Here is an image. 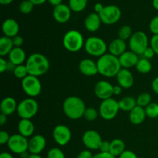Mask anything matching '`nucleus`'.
Returning <instances> with one entry per match:
<instances>
[{"instance_id": "nucleus-1", "label": "nucleus", "mask_w": 158, "mask_h": 158, "mask_svg": "<svg viewBox=\"0 0 158 158\" xmlns=\"http://www.w3.org/2000/svg\"><path fill=\"white\" fill-rule=\"evenodd\" d=\"M97 64L99 73L107 78L117 77L122 69L118 57L110 53H106L100 56L97 61Z\"/></svg>"}, {"instance_id": "nucleus-2", "label": "nucleus", "mask_w": 158, "mask_h": 158, "mask_svg": "<svg viewBox=\"0 0 158 158\" xmlns=\"http://www.w3.org/2000/svg\"><path fill=\"white\" fill-rule=\"evenodd\" d=\"M26 66L29 75L41 77L48 72L49 69V61L46 56L42 53H32L26 60Z\"/></svg>"}, {"instance_id": "nucleus-3", "label": "nucleus", "mask_w": 158, "mask_h": 158, "mask_svg": "<svg viewBox=\"0 0 158 158\" xmlns=\"http://www.w3.org/2000/svg\"><path fill=\"white\" fill-rule=\"evenodd\" d=\"M86 109L84 101L77 96L68 97L63 102V112L70 120H79L83 117Z\"/></svg>"}, {"instance_id": "nucleus-4", "label": "nucleus", "mask_w": 158, "mask_h": 158, "mask_svg": "<svg viewBox=\"0 0 158 158\" xmlns=\"http://www.w3.org/2000/svg\"><path fill=\"white\" fill-rule=\"evenodd\" d=\"M63 44L65 49L69 52H77L84 46V38L80 32L71 29L66 32L63 36Z\"/></svg>"}, {"instance_id": "nucleus-5", "label": "nucleus", "mask_w": 158, "mask_h": 158, "mask_svg": "<svg viewBox=\"0 0 158 158\" xmlns=\"http://www.w3.org/2000/svg\"><path fill=\"white\" fill-rule=\"evenodd\" d=\"M84 48L89 55L100 58L106 54L108 46L103 39L97 36H91L85 41Z\"/></svg>"}, {"instance_id": "nucleus-6", "label": "nucleus", "mask_w": 158, "mask_h": 158, "mask_svg": "<svg viewBox=\"0 0 158 158\" xmlns=\"http://www.w3.org/2000/svg\"><path fill=\"white\" fill-rule=\"evenodd\" d=\"M38 110V102L33 98H26L19 103L16 112L21 119L31 120L36 115Z\"/></svg>"}, {"instance_id": "nucleus-7", "label": "nucleus", "mask_w": 158, "mask_h": 158, "mask_svg": "<svg viewBox=\"0 0 158 158\" xmlns=\"http://www.w3.org/2000/svg\"><path fill=\"white\" fill-rule=\"evenodd\" d=\"M148 44L149 41L148 35L142 31H137L133 33L132 36L129 40L130 49L138 56L143 55L144 51L149 47Z\"/></svg>"}, {"instance_id": "nucleus-8", "label": "nucleus", "mask_w": 158, "mask_h": 158, "mask_svg": "<svg viewBox=\"0 0 158 158\" xmlns=\"http://www.w3.org/2000/svg\"><path fill=\"white\" fill-rule=\"evenodd\" d=\"M119 110V103L114 98L102 100L99 107L100 116L105 120H111L115 118Z\"/></svg>"}, {"instance_id": "nucleus-9", "label": "nucleus", "mask_w": 158, "mask_h": 158, "mask_svg": "<svg viewBox=\"0 0 158 158\" xmlns=\"http://www.w3.org/2000/svg\"><path fill=\"white\" fill-rule=\"evenodd\" d=\"M22 88L30 98L38 97L42 91V83L37 77L28 75L22 80Z\"/></svg>"}, {"instance_id": "nucleus-10", "label": "nucleus", "mask_w": 158, "mask_h": 158, "mask_svg": "<svg viewBox=\"0 0 158 158\" xmlns=\"http://www.w3.org/2000/svg\"><path fill=\"white\" fill-rule=\"evenodd\" d=\"M102 23L106 25H113L120 20L121 11L120 8L114 5L104 6L103 11L99 14Z\"/></svg>"}, {"instance_id": "nucleus-11", "label": "nucleus", "mask_w": 158, "mask_h": 158, "mask_svg": "<svg viewBox=\"0 0 158 158\" xmlns=\"http://www.w3.org/2000/svg\"><path fill=\"white\" fill-rule=\"evenodd\" d=\"M9 149L12 153L16 154H22L28 151L29 140L21 134H13L11 136L7 143Z\"/></svg>"}, {"instance_id": "nucleus-12", "label": "nucleus", "mask_w": 158, "mask_h": 158, "mask_svg": "<svg viewBox=\"0 0 158 158\" xmlns=\"http://www.w3.org/2000/svg\"><path fill=\"white\" fill-rule=\"evenodd\" d=\"M52 137L58 145L62 147L66 146L72 138V133L67 126L59 124L56 126L52 131Z\"/></svg>"}, {"instance_id": "nucleus-13", "label": "nucleus", "mask_w": 158, "mask_h": 158, "mask_svg": "<svg viewBox=\"0 0 158 158\" xmlns=\"http://www.w3.org/2000/svg\"><path fill=\"white\" fill-rule=\"evenodd\" d=\"M82 140L84 146L89 151H97L101 144L102 137L97 131L94 130H88L83 134Z\"/></svg>"}, {"instance_id": "nucleus-14", "label": "nucleus", "mask_w": 158, "mask_h": 158, "mask_svg": "<svg viewBox=\"0 0 158 158\" xmlns=\"http://www.w3.org/2000/svg\"><path fill=\"white\" fill-rule=\"evenodd\" d=\"M95 95L102 100L112 98L114 95V86L106 80H100L94 86Z\"/></svg>"}, {"instance_id": "nucleus-15", "label": "nucleus", "mask_w": 158, "mask_h": 158, "mask_svg": "<svg viewBox=\"0 0 158 158\" xmlns=\"http://www.w3.org/2000/svg\"><path fill=\"white\" fill-rule=\"evenodd\" d=\"M46 146V140L41 134L32 136L29 140L28 151L30 154H40Z\"/></svg>"}, {"instance_id": "nucleus-16", "label": "nucleus", "mask_w": 158, "mask_h": 158, "mask_svg": "<svg viewBox=\"0 0 158 158\" xmlns=\"http://www.w3.org/2000/svg\"><path fill=\"white\" fill-rule=\"evenodd\" d=\"M71 9L69 6L66 4H60L55 6L52 11L53 18L57 23H65L68 22L71 16Z\"/></svg>"}, {"instance_id": "nucleus-17", "label": "nucleus", "mask_w": 158, "mask_h": 158, "mask_svg": "<svg viewBox=\"0 0 158 158\" xmlns=\"http://www.w3.org/2000/svg\"><path fill=\"white\" fill-rule=\"evenodd\" d=\"M79 69L83 75L86 77H94L98 72L97 62H94L91 59H83L79 64Z\"/></svg>"}, {"instance_id": "nucleus-18", "label": "nucleus", "mask_w": 158, "mask_h": 158, "mask_svg": "<svg viewBox=\"0 0 158 158\" xmlns=\"http://www.w3.org/2000/svg\"><path fill=\"white\" fill-rule=\"evenodd\" d=\"M120 60V66L123 69H131V68L136 66L137 63H138L139 56L133 51H126L124 53L122 54L120 56L118 57Z\"/></svg>"}, {"instance_id": "nucleus-19", "label": "nucleus", "mask_w": 158, "mask_h": 158, "mask_svg": "<svg viewBox=\"0 0 158 158\" xmlns=\"http://www.w3.org/2000/svg\"><path fill=\"white\" fill-rule=\"evenodd\" d=\"M116 77L118 85H120L123 89H129L132 87L134 83V76L128 69L122 68Z\"/></svg>"}, {"instance_id": "nucleus-20", "label": "nucleus", "mask_w": 158, "mask_h": 158, "mask_svg": "<svg viewBox=\"0 0 158 158\" xmlns=\"http://www.w3.org/2000/svg\"><path fill=\"white\" fill-rule=\"evenodd\" d=\"M2 29L5 36L12 39L13 37L18 35L19 26V23L13 19H7L3 22Z\"/></svg>"}, {"instance_id": "nucleus-21", "label": "nucleus", "mask_w": 158, "mask_h": 158, "mask_svg": "<svg viewBox=\"0 0 158 158\" xmlns=\"http://www.w3.org/2000/svg\"><path fill=\"white\" fill-rule=\"evenodd\" d=\"M102 21L99 14L96 12H91L84 20V26L86 30L90 32H95L100 29Z\"/></svg>"}, {"instance_id": "nucleus-22", "label": "nucleus", "mask_w": 158, "mask_h": 158, "mask_svg": "<svg viewBox=\"0 0 158 158\" xmlns=\"http://www.w3.org/2000/svg\"><path fill=\"white\" fill-rule=\"evenodd\" d=\"M17 107H18V104H17L16 100L12 97H5L2 100L1 104H0V111H1V114L8 117L13 114L15 111H17Z\"/></svg>"}, {"instance_id": "nucleus-23", "label": "nucleus", "mask_w": 158, "mask_h": 158, "mask_svg": "<svg viewBox=\"0 0 158 158\" xmlns=\"http://www.w3.org/2000/svg\"><path fill=\"white\" fill-rule=\"evenodd\" d=\"M127 44L124 40L121 39H115L108 46V50L111 55H114L115 56L119 57L126 52Z\"/></svg>"}, {"instance_id": "nucleus-24", "label": "nucleus", "mask_w": 158, "mask_h": 158, "mask_svg": "<svg viewBox=\"0 0 158 158\" xmlns=\"http://www.w3.org/2000/svg\"><path fill=\"white\" fill-rule=\"evenodd\" d=\"M18 131L19 134L27 138L33 135L34 131H35V126L32 120L29 119H21L19 122Z\"/></svg>"}, {"instance_id": "nucleus-25", "label": "nucleus", "mask_w": 158, "mask_h": 158, "mask_svg": "<svg viewBox=\"0 0 158 158\" xmlns=\"http://www.w3.org/2000/svg\"><path fill=\"white\" fill-rule=\"evenodd\" d=\"M147 117L145 108L137 106L130 112L129 120L134 125H140L145 120Z\"/></svg>"}, {"instance_id": "nucleus-26", "label": "nucleus", "mask_w": 158, "mask_h": 158, "mask_svg": "<svg viewBox=\"0 0 158 158\" xmlns=\"http://www.w3.org/2000/svg\"><path fill=\"white\" fill-rule=\"evenodd\" d=\"M26 60V52L21 47H14L9 54V61L15 66L23 64Z\"/></svg>"}, {"instance_id": "nucleus-27", "label": "nucleus", "mask_w": 158, "mask_h": 158, "mask_svg": "<svg viewBox=\"0 0 158 158\" xmlns=\"http://www.w3.org/2000/svg\"><path fill=\"white\" fill-rule=\"evenodd\" d=\"M126 145L123 140L121 139H114L110 142V154H112L114 157H120L126 150Z\"/></svg>"}, {"instance_id": "nucleus-28", "label": "nucleus", "mask_w": 158, "mask_h": 158, "mask_svg": "<svg viewBox=\"0 0 158 158\" xmlns=\"http://www.w3.org/2000/svg\"><path fill=\"white\" fill-rule=\"evenodd\" d=\"M14 48L12 39L7 36H2L0 39V56L4 57L9 56Z\"/></svg>"}, {"instance_id": "nucleus-29", "label": "nucleus", "mask_w": 158, "mask_h": 158, "mask_svg": "<svg viewBox=\"0 0 158 158\" xmlns=\"http://www.w3.org/2000/svg\"><path fill=\"white\" fill-rule=\"evenodd\" d=\"M118 103L120 110L125 112L130 113L134 107L137 106V100L134 97H130V96L124 97L120 101H118Z\"/></svg>"}, {"instance_id": "nucleus-30", "label": "nucleus", "mask_w": 158, "mask_h": 158, "mask_svg": "<svg viewBox=\"0 0 158 158\" xmlns=\"http://www.w3.org/2000/svg\"><path fill=\"white\" fill-rule=\"evenodd\" d=\"M136 69L140 73H148L152 69V64L149 60L145 58H141L139 60L138 63L136 65Z\"/></svg>"}, {"instance_id": "nucleus-31", "label": "nucleus", "mask_w": 158, "mask_h": 158, "mask_svg": "<svg viewBox=\"0 0 158 158\" xmlns=\"http://www.w3.org/2000/svg\"><path fill=\"white\" fill-rule=\"evenodd\" d=\"M88 0H69V7L75 12H80L86 9Z\"/></svg>"}, {"instance_id": "nucleus-32", "label": "nucleus", "mask_w": 158, "mask_h": 158, "mask_svg": "<svg viewBox=\"0 0 158 158\" xmlns=\"http://www.w3.org/2000/svg\"><path fill=\"white\" fill-rule=\"evenodd\" d=\"M136 100L137 106L145 108L151 103V96L148 93H142Z\"/></svg>"}, {"instance_id": "nucleus-33", "label": "nucleus", "mask_w": 158, "mask_h": 158, "mask_svg": "<svg viewBox=\"0 0 158 158\" xmlns=\"http://www.w3.org/2000/svg\"><path fill=\"white\" fill-rule=\"evenodd\" d=\"M132 35H133L132 29H131V26H128V25L122 26L118 31L119 38L124 40V41H126V40H130L131 37L132 36Z\"/></svg>"}, {"instance_id": "nucleus-34", "label": "nucleus", "mask_w": 158, "mask_h": 158, "mask_svg": "<svg viewBox=\"0 0 158 158\" xmlns=\"http://www.w3.org/2000/svg\"><path fill=\"white\" fill-rule=\"evenodd\" d=\"M13 74L16 78L20 79V80H23L24 78H26L29 75V72H28L26 64L18 65L15 66L13 70Z\"/></svg>"}, {"instance_id": "nucleus-35", "label": "nucleus", "mask_w": 158, "mask_h": 158, "mask_svg": "<svg viewBox=\"0 0 158 158\" xmlns=\"http://www.w3.org/2000/svg\"><path fill=\"white\" fill-rule=\"evenodd\" d=\"M147 117L149 118L154 119L158 117V103H151L148 106L145 107Z\"/></svg>"}, {"instance_id": "nucleus-36", "label": "nucleus", "mask_w": 158, "mask_h": 158, "mask_svg": "<svg viewBox=\"0 0 158 158\" xmlns=\"http://www.w3.org/2000/svg\"><path fill=\"white\" fill-rule=\"evenodd\" d=\"M99 115H100V114L95 108L87 107L85 110L83 117L87 121H94V120H97Z\"/></svg>"}, {"instance_id": "nucleus-37", "label": "nucleus", "mask_w": 158, "mask_h": 158, "mask_svg": "<svg viewBox=\"0 0 158 158\" xmlns=\"http://www.w3.org/2000/svg\"><path fill=\"white\" fill-rule=\"evenodd\" d=\"M34 4L30 0H23L19 4V10L23 14H29L33 10Z\"/></svg>"}, {"instance_id": "nucleus-38", "label": "nucleus", "mask_w": 158, "mask_h": 158, "mask_svg": "<svg viewBox=\"0 0 158 158\" xmlns=\"http://www.w3.org/2000/svg\"><path fill=\"white\" fill-rule=\"evenodd\" d=\"M47 158H66L65 154L58 148H52L48 151Z\"/></svg>"}, {"instance_id": "nucleus-39", "label": "nucleus", "mask_w": 158, "mask_h": 158, "mask_svg": "<svg viewBox=\"0 0 158 158\" xmlns=\"http://www.w3.org/2000/svg\"><path fill=\"white\" fill-rule=\"evenodd\" d=\"M149 28L151 32L154 35H158V15L154 16L151 20L149 24Z\"/></svg>"}, {"instance_id": "nucleus-40", "label": "nucleus", "mask_w": 158, "mask_h": 158, "mask_svg": "<svg viewBox=\"0 0 158 158\" xmlns=\"http://www.w3.org/2000/svg\"><path fill=\"white\" fill-rule=\"evenodd\" d=\"M151 47L154 49L156 55H158V35H154L150 41Z\"/></svg>"}, {"instance_id": "nucleus-41", "label": "nucleus", "mask_w": 158, "mask_h": 158, "mask_svg": "<svg viewBox=\"0 0 158 158\" xmlns=\"http://www.w3.org/2000/svg\"><path fill=\"white\" fill-rule=\"evenodd\" d=\"M10 137L11 136H9V133L6 132V131H2L0 132V144H7L9 139H10Z\"/></svg>"}, {"instance_id": "nucleus-42", "label": "nucleus", "mask_w": 158, "mask_h": 158, "mask_svg": "<svg viewBox=\"0 0 158 158\" xmlns=\"http://www.w3.org/2000/svg\"><path fill=\"white\" fill-rule=\"evenodd\" d=\"M110 142L108 140H103L99 148L100 152L110 153Z\"/></svg>"}, {"instance_id": "nucleus-43", "label": "nucleus", "mask_w": 158, "mask_h": 158, "mask_svg": "<svg viewBox=\"0 0 158 158\" xmlns=\"http://www.w3.org/2000/svg\"><path fill=\"white\" fill-rule=\"evenodd\" d=\"M94 154H92L91 151L86 149L83 150L81 152L79 153L78 156H77V158H94Z\"/></svg>"}, {"instance_id": "nucleus-44", "label": "nucleus", "mask_w": 158, "mask_h": 158, "mask_svg": "<svg viewBox=\"0 0 158 158\" xmlns=\"http://www.w3.org/2000/svg\"><path fill=\"white\" fill-rule=\"evenodd\" d=\"M155 55H156V53L154 52V49H153L151 46H150V47H148V49L144 51V52H143V58L148 59V60H151V59H152Z\"/></svg>"}, {"instance_id": "nucleus-45", "label": "nucleus", "mask_w": 158, "mask_h": 158, "mask_svg": "<svg viewBox=\"0 0 158 158\" xmlns=\"http://www.w3.org/2000/svg\"><path fill=\"white\" fill-rule=\"evenodd\" d=\"M12 42H13L14 47H21L23 46L24 40H23V37L18 35L12 38Z\"/></svg>"}, {"instance_id": "nucleus-46", "label": "nucleus", "mask_w": 158, "mask_h": 158, "mask_svg": "<svg viewBox=\"0 0 158 158\" xmlns=\"http://www.w3.org/2000/svg\"><path fill=\"white\" fill-rule=\"evenodd\" d=\"M119 158H138L137 154L133 151H129V150H126L119 157Z\"/></svg>"}, {"instance_id": "nucleus-47", "label": "nucleus", "mask_w": 158, "mask_h": 158, "mask_svg": "<svg viewBox=\"0 0 158 158\" xmlns=\"http://www.w3.org/2000/svg\"><path fill=\"white\" fill-rule=\"evenodd\" d=\"M8 64H9V62L6 61L3 57H0V72L2 73L8 70Z\"/></svg>"}, {"instance_id": "nucleus-48", "label": "nucleus", "mask_w": 158, "mask_h": 158, "mask_svg": "<svg viewBox=\"0 0 158 158\" xmlns=\"http://www.w3.org/2000/svg\"><path fill=\"white\" fill-rule=\"evenodd\" d=\"M94 158H117L110 153H102L100 152L98 154H94Z\"/></svg>"}, {"instance_id": "nucleus-49", "label": "nucleus", "mask_w": 158, "mask_h": 158, "mask_svg": "<svg viewBox=\"0 0 158 158\" xmlns=\"http://www.w3.org/2000/svg\"><path fill=\"white\" fill-rule=\"evenodd\" d=\"M151 87H152L153 91L155 94H158V77L154 79V80L152 81V83H151Z\"/></svg>"}, {"instance_id": "nucleus-50", "label": "nucleus", "mask_w": 158, "mask_h": 158, "mask_svg": "<svg viewBox=\"0 0 158 158\" xmlns=\"http://www.w3.org/2000/svg\"><path fill=\"white\" fill-rule=\"evenodd\" d=\"M103 8H104V6H103L102 3H100V2L96 3L95 6H94V11H95L94 12H96V13L97 14H100V12L103 11Z\"/></svg>"}, {"instance_id": "nucleus-51", "label": "nucleus", "mask_w": 158, "mask_h": 158, "mask_svg": "<svg viewBox=\"0 0 158 158\" xmlns=\"http://www.w3.org/2000/svg\"><path fill=\"white\" fill-rule=\"evenodd\" d=\"M122 89L123 88L120 86V85H117V86H114V95L118 96L121 94Z\"/></svg>"}, {"instance_id": "nucleus-52", "label": "nucleus", "mask_w": 158, "mask_h": 158, "mask_svg": "<svg viewBox=\"0 0 158 158\" xmlns=\"http://www.w3.org/2000/svg\"><path fill=\"white\" fill-rule=\"evenodd\" d=\"M6 122H7V116L2 114H0V125L3 126Z\"/></svg>"}, {"instance_id": "nucleus-53", "label": "nucleus", "mask_w": 158, "mask_h": 158, "mask_svg": "<svg viewBox=\"0 0 158 158\" xmlns=\"http://www.w3.org/2000/svg\"><path fill=\"white\" fill-rule=\"evenodd\" d=\"M47 1L49 2L51 5H52V6L55 7V6H59V5L62 4V2H63V0H47Z\"/></svg>"}, {"instance_id": "nucleus-54", "label": "nucleus", "mask_w": 158, "mask_h": 158, "mask_svg": "<svg viewBox=\"0 0 158 158\" xmlns=\"http://www.w3.org/2000/svg\"><path fill=\"white\" fill-rule=\"evenodd\" d=\"M0 158H14L13 156L8 152H2L0 154Z\"/></svg>"}, {"instance_id": "nucleus-55", "label": "nucleus", "mask_w": 158, "mask_h": 158, "mask_svg": "<svg viewBox=\"0 0 158 158\" xmlns=\"http://www.w3.org/2000/svg\"><path fill=\"white\" fill-rule=\"evenodd\" d=\"M30 1L33 3L34 6H40V5L43 4L47 0H30Z\"/></svg>"}, {"instance_id": "nucleus-56", "label": "nucleus", "mask_w": 158, "mask_h": 158, "mask_svg": "<svg viewBox=\"0 0 158 158\" xmlns=\"http://www.w3.org/2000/svg\"><path fill=\"white\" fill-rule=\"evenodd\" d=\"M14 0H0V3L2 5H9L12 3Z\"/></svg>"}, {"instance_id": "nucleus-57", "label": "nucleus", "mask_w": 158, "mask_h": 158, "mask_svg": "<svg viewBox=\"0 0 158 158\" xmlns=\"http://www.w3.org/2000/svg\"><path fill=\"white\" fill-rule=\"evenodd\" d=\"M152 5H153V6H154V9H157V10L158 11V0H153Z\"/></svg>"}, {"instance_id": "nucleus-58", "label": "nucleus", "mask_w": 158, "mask_h": 158, "mask_svg": "<svg viewBox=\"0 0 158 158\" xmlns=\"http://www.w3.org/2000/svg\"><path fill=\"white\" fill-rule=\"evenodd\" d=\"M28 158H42L40 154H29Z\"/></svg>"}]
</instances>
